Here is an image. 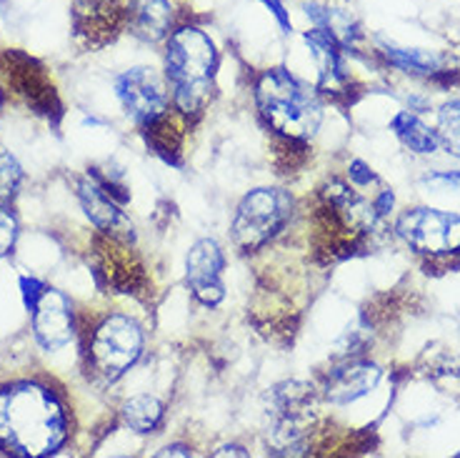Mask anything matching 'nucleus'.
Returning <instances> with one entry per match:
<instances>
[{
    "instance_id": "39448f33",
    "label": "nucleus",
    "mask_w": 460,
    "mask_h": 458,
    "mask_svg": "<svg viewBox=\"0 0 460 458\" xmlns=\"http://www.w3.org/2000/svg\"><path fill=\"white\" fill-rule=\"evenodd\" d=\"M293 213V198L278 188H258L241 201L235 220H233V238L241 251H255L270 241L276 233L286 229Z\"/></svg>"
},
{
    "instance_id": "ddd939ff",
    "label": "nucleus",
    "mask_w": 460,
    "mask_h": 458,
    "mask_svg": "<svg viewBox=\"0 0 460 458\" xmlns=\"http://www.w3.org/2000/svg\"><path fill=\"white\" fill-rule=\"evenodd\" d=\"M380 371L370 364H350V366L338 368L328 378L325 393L333 403H350L366 396L370 389H376Z\"/></svg>"
},
{
    "instance_id": "2eb2a0df",
    "label": "nucleus",
    "mask_w": 460,
    "mask_h": 458,
    "mask_svg": "<svg viewBox=\"0 0 460 458\" xmlns=\"http://www.w3.org/2000/svg\"><path fill=\"white\" fill-rule=\"evenodd\" d=\"M380 53L395 68L415 76H436L438 70H443V56L420 50V48H398L393 43H380Z\"/></svg>"
},
{
    "instance_id": "20e7f679",
    "label": "nucleus",
    "mask_w": 460,
    "mask_h": 458,
    "mask_svg": "<svg viewBox=\"0 0 460 458\" xmlns=\"http://www.w3.org/2000/svg\"><path fill=\"white\" fill-rule=\"evenodd\" d=\"M395 233L415 253L430 261H448L450 268L460 265V216L436 208H413L401 216Z\"/></svg>"
},
{
    "instance_id": "393cba45",
    "label": "nucleus",
    "mask_w": 460,
    "mask_h": 458,
    "mask_svg": "<svg viewBox=\"0 0 460 458\" xmlns=\"http://www.w3.org/2000/svg\"><path fill=\"white\" fill-rule=\"evenodd\" d=\"M158 456H190V448L183 446V444H172V446L158 451Z\"/></svg>"
},
{
    "instance_id": "f257e3e1",
    "label": "nucleus",
    "mask_w": 460,
    "mask_h": 458,
    "mask_svg": "<svg viewBox=\"0 0 460 458\" xmlns=\"http://www.w3.org/2000/svg\"><path fill=\"white\" fill-rule=\"evenodd\" d=\"M68 438V413L56 393L31 381L0 389V448L15 456H50Z\"/></svg>"
},
{
    "instance_id": "4be33fe9",
    "label": "nucleus",
    "mask_w": 460,
    "mask_h": 458,
    "mask_svg": "<svg viewBox=\"0 0 460 458\" xmlns=\"http://www.w3.org/2000/svg\"><path fill=\"white\" fill-rule=\"evenodd\" d=\"M21 291H23V303L25 309L33 310L35 306H38V301H40V296L46 293V283L43 281H38V278H28V275H23L21 278Z\"/></svg>"
},
{
    "instance_id": "0eeeda50",
    "label": "nucleus",
    "mask_w": 460,
    "mask_h": 458,
    "mask_svg": "<svg viewBox=\"0 0 460 458\" xmlns=\"http://www.w3.org/2000/svg\"><path fill=\"white\" fill-rule=\"evenodd\" d=\"M115 95L123 103L128 115L140 126H148L168 111V93H165L161 76L153 68L126 70L115 81Z\"/></svg>"
},
{
    "instance_id": "f03ea898",
    "label": "nucleus",
    "mask_w": 460,
    "mask_h": 458,
    "mask_svg": "<svg viewBox=\"0 0 460 458\" xmlns=\"http://www.w3.org/2000/svg\"><path fill=\"white\" fill-rule=\"evenodd\" d=\"M216 68L218 50L206 31L198 25H181L168 35L165 76L181 113H200L206 108L213 93Z\"/></svg>"
},
{
    "instance_id": "a878e982",
    "label": "nucleus",
    "mask_w": 460,
    "mask_h": 458,
    "mask_svg": "<svg viewBox=\"0 0 460 458\" xmlns=\"http://www.w3.org/2000/svg\"><path fill=\"white\" fill-rule=\"evenodd\" d=\"M228 454H233V456H248V451L241 446H223L220 451H216V456H228Z\"/></svg>"
},
{
    "instance_id": "f3484780",
    "label": "nucleus",
    "mask_w": 460,
    "mask_h": 458,
    "mask_svg": "<svg viewBox=\"0 0 460 458\" xmlns=\"http://www.w3.org/2000/svg\"><path fill=\"white\" fill-rule=\"evenodd\" d=\"M148 130V143L153 150L163 156L168 163H178V153H181V136L175 130V123H171L165 115L155 118L153 123L146 126Z\"/></svg>"
},
{
    "instance_id": "5701e85b",
    "label": "nucleus",
    "mask_w": 460,
    "mask_h": 458,
    "mask_svg": "<svg viewBox=\"0 0 460 458\" xmlns=\"http://www.w3.org/2000/svg\"><path fill=\"white\" fill-rule=\"evenodd\" d=\"M348 178H350V184L353 185H370L376 181V173L370 171L363 161H353L350 163V168H348Z\"/></svg>"
},
{
    "instance_id": "dca6fc26",
    "label": "nucleus",
    "mask_w": 460,
    "mask_h": 458,
    "mask_svg": "<svg viewBox=\"0 0 460 458\" xmlns=\"http://www.w3.org/2000/svg\"><path fill=\"white\" fill-rule=\"evenodd\" d=\"M123 424L136 434H150L163 421V403L153 396H136L123 406Z\"/></svg>"
},
{
    "instance_id": "7ed1b4c3",
    "label": "nucleus",
    "mask_w": 460,
    "mask_h": 458,
    "mask_svg": "<svg viewBox=\"0 0 460 458\" xmlns=\"http://www.w3.org/2000/svg\"><path fill=\"white\" fill-rule=\"evenodd\" d=\"M255 101L265 123L288 140H308L321 128L323 111L315 93L286 68H270L255 83Z\"/></svg>"
},
{
    "instance_id": "aec40b11",
    "label": "nucleus",
    "mask_w": 460,
    "mask_h": 458,
    "mask_svg": "<svg viewBox=\"0 0 460 458\" xmlns=\"http://www.w3.org/2000/svg\"><path fill=\"white\" fill-rule=\"evenodd\" d=\"M18 236V223L8 208H0V256L11 253L13 243Z\"/></svg>"
},
{
    "instance_id": "423d86ee",
    "label": "nucleus",
    "mask_w": 460,
    "mask_h": 458,
    "mask_svg": "<svg viewBox=\"0 0 460 458\" xmlns=\"http://www.w3.org/2000/svg\"><path fill=\"white\" fill-rule=\"evenodd\" d=\"M143 354V331L130 316H108L91 336L88 358L91 368L103 378L115 381L126 373Z\"/></svg>"
},
{
    "instance_id": "9b49d317",
    "label": "nucleus",
    "mask_w": 460,
    "mask_h": 458,
    "mask_svg": "<svg viewBox=\"0 0 460 458\" xmlns=\"http://www.w3.org/2000/svg\"><path fill=\"white\" fill-rule=\"evenodd\" d=\"M128 21L138 38L148 43H158L172 33L175 13L171 0H133L128 8Z\"/></svg>"
},
{
    "instance_id": "412c9836",
    "label": "nucleus",
    "mask_w": 460,
    "mask_h": 458,
    "mask_svg": "<svg viewBox=\"0 0 460 458\" xmlns=\"http://www.w3.org/2000/svg\"><path fill=\"white\" fill-rule=\"evenodd\" d=\"M428 188H433V193L448 191L453 195H460V173H433L426 178Z\"/></svg>"
},
{
    "instance_id": "4468645a",
    "label": "nucleus",
    "mask_w": 460,
    "mask_h": 458,
    "mask_svg": "<svg viewBox=\"0 0 460 458\" xmlns=\"http://www.w3.org/2000/svg\"><path fill=\"white\" fill-rule=\"evenodd\" d=\"M391 130L401 138L402 146H408L413 153H420V156H430L440 146L436 130H430L418 115L408 113V111H401L393 118Z\"/></svg>"
},
{
    "instance_id": "b1692460",
    "label": "nucleus",
    "mask_w": 460,
    "mask_h": 458,
    "mask_svg": "<svg viewBox=\"0 0 460 458\" xmlns=\"http://www.w3.org/2000/svg\"><path fill=\"white\" fill-rule=\"evenodd\" d=\"M261 3H265V8L276 15V21L280 23V28H283V33H290V15H288L286 5H283V0H261Z\"/></svg>"
},
{
    "instance_id": "a211bd4d",
    "label": "nucleus",
    "mask_w": 460,
    "mask_h": 458,
    "mask_svg": "<svg viewBox=\"0 0 460 458\" xmlns=\"http://www.w3.org/2000/svg\"><path fill=\"white\" fill-rule=\"evenodd\" d=\"M438 140L450 156L460 158V101H450L438 111Z\"/></svg>"
},
{
    "instance_id": "6e6552de",
    "label": "nucleus",
    "mask_w": 460,
    "mask_h": 458,
    "mask_svg": "<svg viewBox=\"0 0 460 458\" xmlns=\"http://www.w3.org/2000/svg\"><path fill=\"white\" fill-rule=\"evenodd\" d=\"M223 268H226V256L220 251L218 243L210 238L198 241L188 251V261H185L188 286L203 306H218L226 296Z\"/></svg>"
},
{
    "instance_id": "f8f14e48",
    "label": "nucleus",
    "mask_w": 460,
    "mask_h": 458,
    "mask_svg": "<svg viewBox=\"0 0 460 458\" xmlns=\"http://www.w3.org/2000/svg\"><path fill=\"white\" fill-rule=\"evenodd\" d=\"M123 18H128V13H123L115 0H78L75 5V25L91 40H105L108 33L113 35L123 23Z\"/></svg>"
},
{
    "instance_id": "9d476101",
    "label": "nucleus",
    "mask_w": 460,
    "mask_h": 458,
    "mask_svg": "<svg viewBox=\"0 0 460 458\" xmlns=\"http://www.w3.org/2000/svg\"><path fill=\"white\" fill-rule=\"evenodd\" d=\"M78 198H81L88 218L103 233L113 236V238H126V241L133 238V226L123 216V211L118 206V198L95 175H88L85 181L78 184Z\"/></svg>"
},
{
    "instance_id": "1a4fd4ad",
    "label": "nucleus",
    "mask_w": 460,
    "mask_h": 458,
    "mask_svg": "<svg viewBox=\"0 0 460 458\" xmlns=\"http://www.w3.org/2000/svg\"><path fill=\"white\" fill-rule=\"evenodd\" d=\"M33 331L38 344L46 351H58L70 344V338L75 336V323L70 301L60 291L46 288V293L33 309Z\"/></svg>"
},
{
    "instance_id": "6ab92c4d",
    "label": "nucleus",
    "mask_w": 460,
    "mask_h": 458,
    "mask_svg": "<svg viewBox=\"0 0 460 458\" xmlns=\"http://www.w3.org/2000/svg\"><path fill=\"white\" fill-rule=\"evenodd\" d=\"M23 171L8 150L0 148V201H8L21 185Z\"/></svg>"
}]
</instances>
